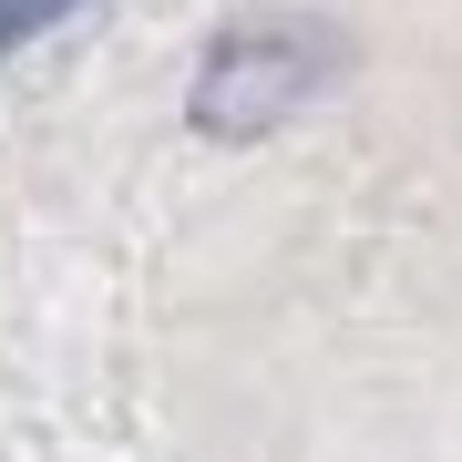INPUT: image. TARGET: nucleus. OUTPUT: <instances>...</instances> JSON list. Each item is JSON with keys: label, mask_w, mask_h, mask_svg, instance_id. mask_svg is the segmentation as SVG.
<instances>
[{"label": "nucleus", "mask_w": 462, "mask_h": 462, "mask_svg": "<svg viewBox=\"0 0 462 462\" xmlns=\"http://www.w3.org/2000/svg\"><path fill=\"white\" fill-rule=\"evenodd\" d=\"M339 72L329 21H236L196 72V124L206 134H267L278 114H298L319 83Z\"/></svg>", "instance_id": "obj_1"}, {"label": "nucleus", "mask_w": 462, "mask_h": 462, "mask_svg": "<svg viewBox=\"0 0 462 462\" xmlns=\"http://www.w3.org/2000/svg\"><path fill=\"white\" fill-rule=\"evenodd\" d=\"M62 11H83V0H0V51H21V42H42Z\"/></svg>", "instance_id": "obj_2"}]
</instances>
